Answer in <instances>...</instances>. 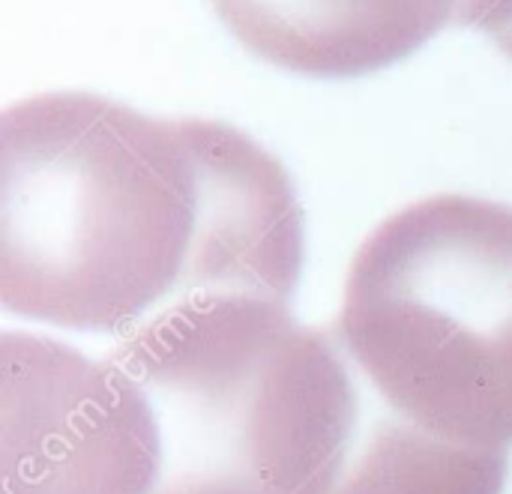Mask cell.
Returning <instances> with one entry per match:
<instances>
[{
  "mask_svg": "<svg viewBox=\"0 0 512 494\" xmlns=\"http://www.w3.org/2000/svg\"><path fill=\"white\" fill-rule=\"evenodd\" d=\"M459 24L483 30L492 39L512 27V0H462Z\"/></svg>",
  "mask_w": 512,
  "mask_h": 494,
  "instance_id": "obj_8",
  "label": "cell"
},
{
  "mask_svg": "<svg viewBox=\"0 0 512 494\" xmlns=\"http://www.w3.org/2000/svg\"><path fill=\"white\" fill-rule=\"evenodd\" d=\"M186 123L198 159V222L180 297L234 294L288 306L306 258V222L291 174L222 120Z\"/></svg>",
  "mask_w": 512,
  "mask_h": 494,
  "instance_id": "obj_5",
  "label": "cell"
},
{
  "mask_svg": "<svg viewBox=\"0 0 512 494\" xmlns=\"http://www.w3.org/2000/svg\"><path fill=\"white\" fill-rule=\"evenodd\" d=\"M507 477V450L438 438L366 390L354 447L330 494H504Z\"/></svg>",
  "mask_w": 512,
  "mask_h": 494,
  "instance_id": "obj_7",
  "label": "cell"
},
{
  "mask_svg": "<svg viewBox=\"0 0 512 494\" xmlns=\"http://www.w3.org/2000/svg\"><path fill=\"white\" fill-rule=\"evenodd\" d=\"M156 411L138 381L36 333L0 336L3 494H153Z\"/></svg>",
  "mask_w": 512,
  "mask_h": 494,
  "instance_id": "obj_4",
  "label": "cell"
},
{
  "mask_svg": "<svg viewBox=\"0 0 512 494\" xmlns=\"http://www.w3.org/2000/svg\"><path fill=\"white\" fill-rule=\"evenodd\" d=\"M336 336L381 405L510 453V204L441 192L387 216L351 258Z\"/></svg>",
  "mask_w": 512,
  "mask_h": 494,
  "instance_id": "obj_3",
  "label": "cell"
},
{
  "mask_svg": "<svg viewBox=\"0 0 512 494\" xmlns=\"http://www.w3.org/2000/svg\"><path fill=\"white\" fill-rule=\"evenodd\" d=\"M492 42H495V45L512 60V27L510 30H504V33H498V36H492Z\"/></svg>",
  "mask_w": 512,
  "mask_h": 494,
  "instance_id": "obj_9",
  "label": "cell"
},
{
  "mask_svg": "<svg viewBox=\"0 0 512 494\" xmlns=\"http://www.w3.org/2000/svg\"><path fill=\"white\" fill-rule=\"evenodd\" d=\"M108 357L156 411L153 494H330L366 411L339 336L273 300L180 297Z\"/></svg>",
  "mask_w": 512,
  "mask_h": 494,
  "instance_id": "obj_2",
  "label": "cell"
},
{
  "mask_svg": "<svg viewBox=\"0 0 512 494\" xmlns=\"http://www.w3.org/2000/svg\"><path fill=\"white\" fill-rule=\"evenodd\" d=\"M198 222L186 117L36 93L0 117V303L63 330L129 333L180 297Z\"/></svg>",
  "mask_w": 512,
  "mask_h": 494,
  "instance_id": "obj_1",
  "label": "cell"
},
{
  "mask_svg": "<svg viewBox=\"0 0 512 494\" xmlns=\"http://www.w3.org/2000/svg\"><path fill=\"white\" fill-rule=\"evenodd\" d=\"M255 57L312 78H354L393 66L447 24L462 0H210Z\"/></svg>",
  "mask_w": 512,
  "mask_h": 494,
  "instance_id": "obj_6",
  "label": "cell"
}]
</instances>
